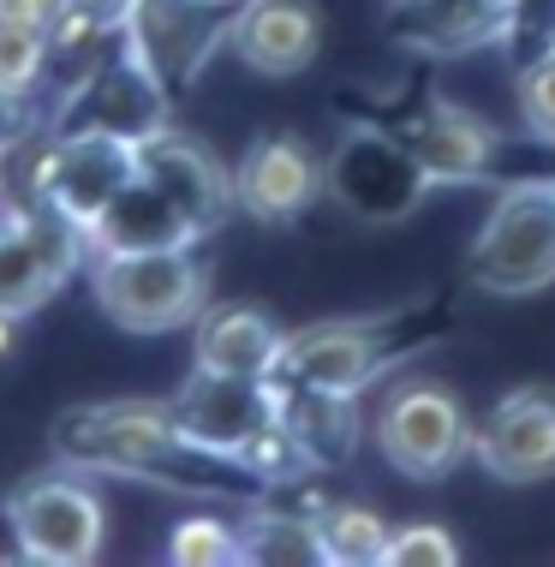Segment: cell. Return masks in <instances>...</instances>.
I'll return each instance as SVG.
<instances>
[{"label": "cell", "instance_id": "1", "mask_svg": "<svg viewBox=\"0 0 555 567\" xmlns=\"http://www.w3.org/2000/svg\"><path fill=\"white\" fill-rule=\"evenodd\" d=\"M54 460L90 472V478H126L156 484L174 496H245V472L215 454H197L179 436L167 401H96L66 406L54 419Z\"/></svg>", "mask_w": 555, "mask_h": 567}, {"label": "cell", "instance_id": "2", "mask_svg": "<svg viewBox=\"0 0 555 567\" xmlns=\"http://www.w3.org/2000/svg\"><path fill=\"white\" fill-rule=\"evenodd\" d=\"M96 311L126 334H174L192 329L209 305V269L197 245L174 251H96L90 257Z\"/></svg>", "mask_w": 555, "mask_h": 567}, {"label": "cell", "instance_id": "3", "mask_svg": "<svg viewBox=\"0 0 555 567\" xmlns=\"http://www.w3.org/2000/svg\"><path fill=\"white\" fill-rule=\"evenodd\" d=\"M466 281L484 299H532L555 281V174L507 179L466 251Z\"/></svg>", "mask_w": 555, "mask_h": 567}, {"label": "cell", "instance_id": "4", "mask_svg": "<svg viewBox=\"0 0 555 567\" xmlns=\"http://www.w3.org/2000/svg\"><path fill=\"white\" fill-rule=\"evenodd\" d=\"M7 514V538L19 561L37 567H90L107 549V508L96 496V478L60 460L54 472H30V478L0 502Z\"/></svg>", "mask_w": 555, "mask_h": 567}, {"label": "cell", "instance_id": "5", "mask_svg": "<svg viewBox=\"0 0 555 567\" xmlns=\"http://www.w3.org/2000/svg\"><path fill=\"white\" fill-rule=\"evenodd\" d=\"M162 126H174V90L126 42L90 60L84 72H72L49 109V132H107L126 137V144H144Z\"/></svg>", "mask_w": 555, "mask_h": 567}, {"label": "cell", "instance_id": "6", "mask_svg": "<svg viewBox=\"0 0 555 567\" xmlns=\"http://www.w3.org/2000/svg\"><path fill=\"white\" fill-rule=\"evenodd\" d=\"M370 442H377V454L389 460L400 478L436 484V478H449L460 460H472V419L449 382L412 377L382 394L377 419H370Z\"/></svg>", "mask_w": 555, "mask_h": 567}, {"label": "cell", "instance_id": "7", "mask_svg": "<svg viewBox=\"0 0 555 567\" xmlns=\"http://www.w3.org/2000/svg\"><path fill=\"white\" fill-rule=\"evenodd\" d=\"M322 192L364 227L407 221L430 197V174L389 126H347L341 144L322 156Z\"/></svg>", "mask_w": 555, "mask_h": 567}, {"label": "cell", "instance_id": "8", "mask_svg": "<svg viewBox=\"0 0 555 567\" xmlns=\"http://www.w3.org/2000/svg\"><path fill=\"white\" fill-rule=\"evenodd\" d=\"M137 179V144L107 132H42L30 144L24 197H42L90 234V221Z\"/></svg>", "mask_w": 555, "mask_h": 567}, {"label": "cell", "instance_id": "9", "mask_svg": "<svg viewBox=\"0 0 555 567\" xmlns=\"http://www.w3.org/2000/svg\"><path fill=\"white\" fill-rule=\"evenodd\" d=\"M400 317H341V323H311V329H287L281 364L275 377L305 382V389H335V394H364L370 382H382L407 359L412 347L394 341Z\"/></svg>", "mask_w": 555, "mask_h": 567}, {"label": "cell", "instance_id": "10", "mask_svg": "<svg viewBox=\"0 0 555 567\" xmlns=\"http://www.w3.org/2000/svg\"><path fill=\"white\" fill-rule=\"evenodd\" d=\"M167 412H174L179 436L197 454H215L234 466L245 442L264 436L281 419V394H275V377H222V371H197L192 364L179 394H167Z\"/></svg>", "mask_w": 555, "mask_h": 567}, {"label": "cell", "instance_id": "11", "mask_svg": "<svg viewBox=\"0 0 555 567\" xmlns=\"http://www.w3.org/2000/svg\"><path fill=\"white\" fill-rule=\"evenodd\" d=\"M227 19L234 12L209 7V0H132V19L120 42L179 96V90L204 79L215 49H227Z\"/></svg>", "mask_w": 555, "mask_h": 567}, {"label": "cell", "instance_id": "12", "mask_svg": "<svg viewBox=\"0 0 555 567\" xmlns=\"http://www.w3.org/2000/svg\"><path fill=\"white\" fill-rule=\"evenodd\" d=\"M472 460L490 478L526 489L555 478V394L549 389H514L472 424Z\"/></svg>", "mask_w": 555, "mask_h": 567}, {"label": "cell", "instance_id": "13", "mask_svg": "<svg viewBox=\"0 0 555 567\" xmlns=\"http://www.w3.org/2000/svg\"><path fill=\"white\" fill-rule=\"evenodd\" d=\"M137 174L174 197L204 239L215 234V227H227V216L239 209L234 167H222V156H215L204 137H192L179 126H162V132H150L144 144H137Z\"/></svg>", "mask_w": 555, "mask_h": 567}, {"label": "cell", "instance_id": "14", "mask_svg": "<svg viewBox=\"0 0 555 567\" xmlns=\"http://www.w3.org/2000/svg\"><path fill=\"white\" fill-rule=\"evenodd\" d=\"M234 197L251 221H269V227L299 221L322 197V156L292 132L257 137L234 167Z\"/></svg>", "mask_w": 555, "mask_h": 567}, {"label": "cell", "instance_id": "15", "mask_svg": "<svg viewBox=\"0 0 555 567\" xmlns=\"http://www.w3.org/2000/svg\"><path fill=\"white\" fill-rule=\"evenodd\" d=\"M227 49L257 79H299L322 54L317 0H239L234 19H227Z\"/></svg>", "mask_w": 555, "mask_h": 567}, {"label": "cell", "instance_id": "16", "mask_svg": "<svg viewBox=\"0 0 555 567\" xmlns=\"http://www.w3.org/2000/svg\"><path fill=\"white\" fill-rule=\"evenodd\" d=\"M400 137H407V150L430 174V186H477L490 174V162H496V126L442 96L412 126H400Z\"/></svg>", "mask_w": 555, "mask_h": 567}, {"label": "cell", "instance_id": "17", "mask_svg": "<svg viewBox=\"0 0 555 567\" xmlns=\"http://www.w3.org/2000/svg\"><path fill=\"white\" fill-rule=\"evenodd\" d=\"M287 329L257 305H204L192 323V364L222 377H275Z\"/></svg>", "mask_w": 555, "mask_h": 567}, {"label": "cell", "instance_id": "18", "mask_svg": "<svg viewBox=\"0 0 555 567\" xmlns=\"http://www.w3.org/2000/svg\"><path fill=\"white\" fill-rule=\"evenodd\" d=\"M275 394H281V424L299 442V454L311 460V472H341L359 454V436H364L359 394L305 389V382H287V377H275Z\"/></svg>", "mask_w": 555, "mask_h": 567}, {"label": "cell", "instance_id": "19", "mask_svg": "<svg viewBox=\"0 0 555 567\" xmlns=\"http://www.w3.org/2000/svg\"><path fill=\"white\" fill-rule=\"evenodd\" d=\"M174 245H204V234H197L192 216H185L162 186H150L144 174L90 221V257L96 251H174Z\"/></svg>", "mask_w": 555, "mask_h": 567}, {"label": "cell", "instance_id": "20", "mask_svg": "<svg viewBox=\"0 0 555 567\" xmlns=\"http://www.w3.org/2000/svg\"><path fill=\"white\" fill-rule=\"evenodd\" d=\"M507 30H514V12L490 0H394V42L419 54H466L502 42Z\"/></svg>", "mask_w": 555, "mask_h": 567}, {"label": "cell", "instance_id": "21", "mask_svg": "<svg viewBox=\"0 0 555 567\" xmlns=\"http://www.w3.org/2000/svg\"><path fill=\"white\" fill-rule=\"evenodd\" d=\"M60 287H66V275H60L54 257L42 251L37 227L24 216V197H7V204H0V311L24 323V317H37Z\"/></svg>", "mask_w": 555, "mask_h": 567}, {"label": "cell", "instance_id": "22", "mask_svg": "<svg viewBox=\"0 0 555 567\" xmlns=\"http://www.w3.org/2000/svg\"><path fill=\"white\" fill-rule=\"evenodd\" d=\"M239 561L251 567H322V532H317V502L287 508V502H251L239 519Z\"/></svg>", "mask_w": 555, "mask_h": 567}, {"label": "cell", "instance_id": "23", "mask_svg": "<svg viewBox=\"0 0 555 567\" xmlns=\"http://www.w3.org/2000/svg\"><path fill=\"white\" fill-rule=\"evenodd\" d=\"M132 19V0H60V19L49 30L54 42V66L72 60V72H84L90 60H102L107 49H120Z\"/></svg>", "mask_w": 555, "mask_h": 567}, {"label": "cell", "instance_id": "24", "mask_svg": "<svg viewBox=\"0 0 555 567\" xmlns=\"http://www.w3.org/2000/svg\"><path fill=\"white\" fill-rule=\"evenodd\" d=\"M317 532L329 567H382L394 526L377 508H359V502H317Z\"/></svg>", "mask_w": 555, "mask_h": 567}, {"label": "cell", "instance_id": "25", "mask_svg": "<svg viewBox=\"0 0 555 567\" xmlns=\"http://www.w3.org/2000/svg\"><path fill=\"white\" fill-rule=\"evenodd\" d=\"M167 561L174 567H234L239 561V519L222 514H185L167 532Z\"/></svg>", "mask_w": 555, "mask_h": 567}, {"label": "cell", "instance_id": "26", "mask_svg": "<svg viewBox=\"0 0 555 567\" xmlns=\"http://www.w3.org/2000/svg\"><path fill=\"white\" fill-rule=\"evenodd\" d=\"M54 72V42L49 30L19 24V19H0V90H30L37 96Z\"/></svg>", "mask_w": 555, "mask_h": 567}, {"label": "cell", "instance_id": "27", "mask_svg": "<svg viewBox=\"0 0 555 567\" xmlns=\"http://www.w3.org/2000/svg\"><path fill=\"white\" fill-rule=\"evenodd\" d=\"M514 102H520V120H526V132L537 144H555V42L520 66Z\"/></svg>", "mask_w": 555, "mask_h": 567}, {"label": "cell", "instance_id": "28", "mask_svg": "<svg viewBox=\"0 0 555 567\" xmlns=\"http://www.w3.org/2000/svg\"><path fill=\"white\" fill-rule=\"evenodd\" d=\"M382 567H460V544H454L449 526H436V519L394 526L389 549H382Z\"/></svg>", "mask_w": 555, "mask_h": 567}, {"label": "cell", "instance_id": "29", "mask_svg": "<svg viewBox=\"0 0 555 567\" xmlns=\"http://www.w3.org/2000/svg\"><path fill=\"white\" fill-rule=\"evenodd\" d=\"M42 132H49V109L30 90H0V162L24 156Z\"/></svg>", "mask_w": 555, "mask_h": 567}, {"label": "cell", "instance_id": "30", "mask_svg": "<svg viewBox=\"0 0 555 567\" xmlns=\"http://www.w3.org/2000/svg\"><path fill=\"white\" fill-rule=\"evenodd\" d=\"M0 19H19V24H37V30H54L60 0H0Z\"/></svg>", "mask_w": 555, "mask_h": 567}, {"label": "cell", "instance_id": "31", "mask_svg": "<svg viewBox=\"0 0 555 567\" xmlns=\"http://www.w3.org/2000/svg\"><path fill=\"white\" fill-rule=\"evenodd\" d=\"M12 347H19V317H7V311H0V359H7Z\"/></svg>", "mask_w": 555, "mask_h": 567}, {"label": "cell", "instance_id": "32", "mask_svg": "<svg viewBox=\"0 0 555 567\" xmlns=\"http://www.w3.org/2000/svg\"><path fill=\"white\" fill-rule=\"evenodd\" d=\"M490 7H502V12H520V7H526V0H490Z\"/></svg>", "mask_w": 555, "mask_h": 567}, {"label": "cell", "instance_id": "33", "mask_svg": "<svg viewBox=\"0 0 555 567\" xmlns=\"http://www.w3.org/2000/svg\"><path fill=\"white\" fill-rule=\"evenodd\" d=\"M7 197H12V192H7V162H0V204H7Z\"/></svg>", "mask_w": 555, "mask_h": 567}, {"label": "cell", "instance_id": "34", "mask_svg": "<svg viewBox=\"0 0 555 567\" xmlns=\"http://www.w3.org/2000/svg\"><path fill=\"white\" fill-rule=\"evenodd\" d=\"M209 7H227V12H234V7H239V0H209Z\"/></svg>", "mask_w": 555, "mask_h": 567}, {"label": "cell", "instance_id": "35", "mask_svg": "<svg viewBox=\"0 0 555 567\" xmlns=\"http://www.w3.org/2000/svg\"><path fill=\"white\" fill-rule=\"evenodd\" d=\"M0 561H7V549H0Z\"/></svg>", "mask_w": 555, "mask_h": 567}]
</instances>
